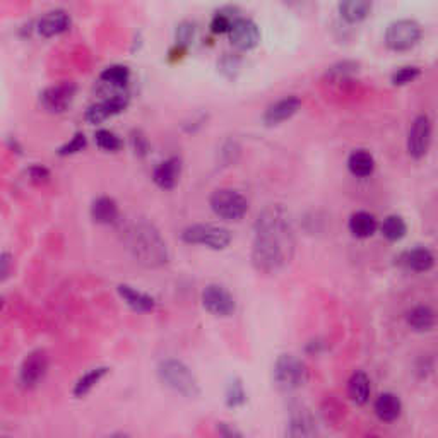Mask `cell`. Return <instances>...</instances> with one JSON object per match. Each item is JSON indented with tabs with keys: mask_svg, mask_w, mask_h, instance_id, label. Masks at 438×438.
Masks as SVG:
<instances>
[{
	"mask_svg": "<svg viewBox=\"0 0 438 438\" xmlns=\"http://www.w3.org/2000/svg\"><path fill=\"white\" fill-rule=\"evenodd\" d=\"M195 24L192 21H182L179 26H176V33H175V40H176V47L180 48H187L194 43L195 40Z\"/></svg>",
	"mask_w": 438,
	"mask_h": 438,
	"instance_id": "cell-34",
	"label": "cell"
},
{
	"mask_svg": "<svg viewBox=\"0 0 438 438\" xmlns=\"http://www.w3.org/2000/svg\"><path fill=\"white\" fill-rule=\"evenodd\" d=\"M182 175V160L176 156L161 161L153 172V182L163 190H172L179 183Z\"/></svg>",
	"mask_w": 438,
	"mask_h": 438,
	"instance_id": "cell-18",
	"label": "cell"
},
{
	"mask_svg": "<svg viewBox=\"0 0 438 438\" xmlns=\"http://www.w3.org/2000/svg\"><path fill=\"white\" fill-rule=\"evenodd\" d=\"M180 238L188 245H202L213 250H225L232 243L233 235L225 226L190 225L183 229Z\"/></svg>",
	"mask_w": 438,
	"mask_h": 438,
	"instance_id": "cell-5",
	"label": "cell"
},
{
	"mask_svg": "<svg viewBox=\"0 0 438 438\" xmlns=\"http://www.w3.org/2000/svg\"><path fill=\"white\" fill-rule=\"evenodd\" d=\"M130 144H132V149H134V153L137 154V156H146V154L149 153V149H151L149 141H147V137L144 134H142L141 130H132L130 132Z\"/></svg>",
	"mask_w": 438,
	"mask_h": 438,
	"instance_id": "cell-39",
	"label": "cell"
},
{
	"mask_svg": "<svg viewBox=\"0 0 438 438\" xmlns=\"http://www.w3.org/2000/svg\"><path fill=\"white\" fill-rule=\"evenodd\" d=\"M218 432L221 438H243V435H241V432L236 428V426H233L232 423H226V421L218 423Z\"/></svg>",
	"mask_w": 438,
	"mask_h": 438,
	"instance_id": "cell-41",
	"label": "cell"
},
{
	"mask_svg": "<svg viewBox=\"0 0 438 438\" xmlns=\"http://www.w3.org/2000/svg\"><path fill=\"white\" fill-rule=\"evenodd\" d=\"M94 142L100 149L107 151V153H116V151L122 149L123 141L115 134L113 130H108V128H100L94 134Z\"/></svg>",
	"mask_w": 438,
	"mask_h": 438,
	"instance_id": "cell-32",
	"label": "cell"
},
{
	"mask_svg": "<svg viewBox=\"0 0 438 438\" xmlns=\"http://www.w3.org/2000/svg\"><path fill=\"white\" fill-rule=\"evenodd\" d=\"M2 307H3V298L0 296V310H2Z\"/></svg>",
	"mask_w": 438,
	"mask_h": 438,
	"instance_id": "cell-44",
	"label": "cell"
},
{
	"mask_svg": "<svg viewBox=\"0 0 438 438\" xmlns=\"http://www.w3.org/2000/svg\"><path fill=\"white\" fill-rule=\"evenodd\" d=\"M70 16L67 14V10L63 9H54L48 10L45 16L40 17L38 21L36 29L43 38H54L62 35V33L69 31L70 29Z\"/></svg>",
	"mask_w": 438,
	"mask_h": 438,
	"instance_id": "cell-17",
	"label": "cell"
},
{
	"mask_svg": "<svg viewBox=\"0 0 438 438\" xmlns=\"http://www.w3.org/2000/svg\"><path fill=\"white\" fill-rule=\"evenodd\" d=\"M315 433V421L310 411L301 404L289 407L288 437L289 438H312Z\"/></svg>",
	"mask_w": 438,
	"mask_h": 438,
	"instance_id": "cell-15",
	"label": "cell"
},
{
	"mask_svg": "<svg viewBox=\"0 0 438 438\" xmlns=\"http://www.w3.org/2000/svg\"><path fill=\"white\" fill-rule=\"evenodd\" d=\"M108 372H110L108 366H96V368L88 370V372H86L84 375L79 377L77 382H75L74 391H73L74 398H77V399L86 398V395H88L89 392H91L93 388L108 375Z\"/></svg>",
	"mask_w": 438,
	"mask_h": 438,
	"instance_id": "cell-27",
	"label": "cell"
},
{
	"mask_svg": "<svg viewBox=\"0 0 438 438\" xmlns=\"http://www.w3.org/2000/svg\"><path fill=\"white\" fill-rule=\"evenodd\" d=\"M13 255L9 252H0V282L9 278L10 271H13Z\"/></svg>",
	"mask_w": 438,
	"mask_h": 438,
	"instance_id": "cell-42",
	"label": "cell"
},
{
	"mask_svg": "<svg viewBox=\"0 0 438 438\" xmlns=\"http://www.w3.org/2000/svg\"><path fill=\"white\" fill-rule=\"evenodd\" d=\"M240 67L241 59L236 54H225L218 60V70L228 79H235L240 73Z\"/></svg>",
	"mask_w": 438,
	"mask_h": 438,
	"instance_id": "cell-33",
	"label": "cell"
},
{
	"mask_svg": "<svg viewBox=\"0 0 438 438\" xmlns=\"http://www.w3.org/2000/svg\"><path fill=\"white\" fill-rule=\"evenodd\" d=\"M301 108V100L296 96V94H289V96L281 98V100L274 101L273 105L266 108L264 112V123L267 127H274L279 126V123L286 122L292 116H294L298 113V110Z\"/></svg>",
	"mask_w": 438,
	"mask_h": 438,
	"instance_id": "cell-14",
	"label": "cell"
},
{
	"mask_svg": "<svg viewBox=\"0 0 438 438\" xmlns=\"http://www.w3.org/2000/svg\"><path fill=\"white\" fill-rule=\"evenodd\" d=\"M294 252L296 232L292 214L282 204H269L254 222L252 266L260 274H279L292 264Z\"/></svg>",
	"mask_w": 438,
	"mask_h": 438,
	"instance_id": "cell-1",
	"label": "cell"
},
{
	"mask_svg": "<svg viewBox=\"0 0 438 438\" xmlns=\"http://www.w3.org/2000/svg\"><path fill=\"white\" fill-rule=\"evenodd\" d=\"M48 373V354L43 349H35L22 360L19 368V382L24 388H35Z\"/></svg>",
	"mask_w": 438,
	"mask_h": 438,
	"instance_id": "cell-10",
	"label": "cell"
},
{
	"mask_svg": "<svg viewBox=\"0 0 438 438\" xmlns=\"http://www.w3.org/2000/svg\"><path fill=\"white\" fill-rule=\"evenodd\" d=\"M248 395L245 391V385L240 379H233L232 382L226 385L225 391V402L226 406L235 409V407H241L243 404H247Z\"/></svg>",
	"mask_w": 438,
	"mask_h": 438,
	"instance_id": "cell-31",
	"label": "cell"
},
{
	"mask_svg": "<svg viewBox=\"0 0 438 438\" xmlns=\"http://www.w3.org/2000/svg\"><path fill=\"white\" fill-rule=\"evenodd\" d=\"M126 245L135 262L149 269H156L168 262V245L153 222H132L126 229Z\"/></svg>",
	"mask_w": 438,
	"mask_h": 438,
	"instance_id": "cell-2",
	"label": "cell"
},
{
	"mask_svg": "<svg viewBox=\"0 0 438 438\" xmlns=\"http://www.w3.org/2000/svg\"><path fill=\"white\" fill-rule=\"evenodd\" d=\"M380 233H382L388 241H399L406 236L407 225L402 216H399V214H391V216L385 218L382 225H380Z\"/></svg>",
	"mask_w": 438,
	"mask_h": 438,
	"instance_id": "cell-29",
	"label": "cell"
},
{
	"mask_svg": "<svg viewBox=\"0 0 438 438\" xmlns=\"http://www.w3.org/2000/svg\"><path fill=\"white\" fill-rule=\"evenodd\" d=\"M358 73H360V62H356V60H339V62L327 67L324 77L332 84H339V82L353 79Z\"/></svg>",
	"mask_w": 438,
	"mask_h": 438,
	"instance_id": "cell-28",
	"label": "cell"
},
{
	"mask_svg": "<svg viewBox=\"0 0 438 438\" xmlns=\"http://www.w3.org/2000/svg\"><path fill=\"white\" fill-rule=\"evenodd\" d=\"M86 146H88V139H86V135L82 132H77L70 141H67L66 144L59 147V156H73V154L82 153L86 149Z\"/></svg>",
	"mask_w": 438,
	"mask_h": 438,
	"instance_id": "cell-36",
	"label": "cell"
},
{
	"mask_svg": "<svg viewBox=\"0 0 438 438\" xmlns=\"http://www.w3.org/2000/svg\"><path fill=\"white\" fill-rule=\"evenodd\" d=\"M373 411H375L377 418L384 423H392L399 420L402 413V402L399 395L392 394V392H384L377 398L375 404H373Z\"/></svg>",
	"mask_w": 438,
	"mask_h": 438,
	"instance_id": "cell-20",
	"label": "cell"
},
{
	"mask_svg": "<svg viewBox=\"0 0 438 438\" xmlns=\"http://www.w3.org/2000/svg\"><path fill=\"white\" fill-rule=\"evenodd\" d=\"M202 307L214 317H232L236 310V301L225 286L207 285L202 292Z\"/></svg>",
	"mask_w": 438,
	"mask_h": 438,
	"instance_id": "cell-11",
	"label": "cell"
},
{
	"mask_svg": "<svg viewBox=\"0 0 438 438\" xmlns=\"http://www.w3.org/2000/svg\"><path fill=\"white\" fill-rule=\"evenodd\" d=\"M395 260H398L399 266L407 271H413V273H428L435 266V255L432 254V250L425 247L404 250Z\"/></svg>",
	"mask_w": 438,
	"mask_h": 438,
	"instance_id": "cell-16",
	"label": "cell"
},
{
	"mask_svg": "<svg viewBox=\"0 0 438 438\" xmlns=\"http://www.w3.org/2000/svg\"><path fill=\"white\" fill-rule=\"evenodd\" d=\"M209 206L218 218L240 221L248 213V201L235 188H218L209 199Z\"/></svg>",
	"mask_w": 438,
	"mask_h": 438,
	"instance_id": "cell-6",
	"label": "cell"
},
{
	"mask_svg": "<svg viewBox=\"0 0 438 438\" xmlns=\"http://www.w3.org/2000/svg\"><path fill=\"white\" fill-rule=\"evenodd\" d=\"M128 107V96L126 94H115V96H110L107 100L98 101L86 110L84 119L86 122L96 126V123L105 122V120L112 119V116L119 115V113L126 112Z\"/></svg>",
	"mask_w": 438,
	"mask_h": 438,
	"instance_id": "cell-13",
	"label": "cell"
},
{
	"mask_svg": "<svg viewBox=\"0 0 438 438\" xmlns=\"http://www.w3.org/2000/svg\"><path fill=\"white\" fill-rule=\"evenodd\" d=\"M347 394H349L351 401L358 406H365L370 401V394H372V380L366 375L363 370H356L353 375L347 380Z\"/></svg>",
	"mask_w": 438,
	"mask_h": 438,
	"instance_id": "cell-23",
	"label": "cell"
},
{
	"mask_svg": "<svg viewBox=\"0 0 438 438\" xmlns=\"http://www.w3.org/2000/svg\"><path fill=\"white\" fill-rule=\"evenodd\" d=\"M366 438H380V437H377V435H370V437H366Z\"/></svg>",
	"mask_w": 438,
	"mask_h": 438,
	"instance_id": "cell-45",
	"label": "cell"
},
{
	"mask_svg": "<svg viewBox=\"0 0 438 438\" xmlns=\"http://www.w3.org/2000/svg\"><path fill=\"white\" fill-rule=\"evenodd\" d=\"M423 29L414 19H398L385 29V45L394 52H406L420 43Z\"/></svg>",
	"mask_w": 438,
	"mask_h": 438,
	"instance_id": "cell-7",
	"label": "cell"
},
{
	"mask_svg": "<svg viewBox=\"0 0 438 438\" xmlns=\"http://www.w3.org/2000/svg\"><path fill=\"white\" fill-rule=\"evenodd\" d=\"M238 156H240V144L236 141H226L219 149V160L226 166L236 163Z\"/></svg>",
	"mask_w": 438,
	"mask_h": 438,
	"instance_id": "cell-38",
	"label": "cell"
},
{
	"mask_svg": "<svg viewBox=\"0 0 438 438\" xmlns=\"http://www.w3.org/2000/svg\"><path fill=\"white\" fill-rule=\"evenodd\" d=\"M28 175L35 183H45L50 180V172L41 165H33L31 168L28 169Z\"/></svg>",
	"mask_w": 438,
	"mask_h": 438,
	"instance_id": "cell-40",
	"label": "cell"
},
{
	"mask_svg": "<svg viewBox=\"0 0 438 438\" xmlns=\"http://www.w3.org/2000/svg\"><path fill=\"white\" fill-rule=\"evenodd\" d=\"M108 438H130V437L123 432H116V433H113V435H110Z\"/></svg>",
	"mask_w": 438,
	"mask_h": 438,
	"instance_id": "cell-43",
	"label": "cell"
},
{
	"mask_svg": "<svg viewBox=\"0 0 438 438\" xmlns=\"http://www.w3.org/2000/svg\"><path fill=\"white\" fill-rule=\"evenodd\" d=\"M116 292H119V296L126 301V305L130 310L137 313H149L156 308V300L151 294L135 289L134 286L119 285Z\"/></svg>",
	"mask_w": 438,
	"mask_h": 438,
	"instance_id": "cell-19",
	"label": "cell"
},
{
	"mask_svg": "<svg viewBox=\"0 0 438 438\" xmlns=\"http://www.w3.org/2000/svg\"><path fill=\"white\" fill-rule=\"evenodd\" d=\"M420 75H421L420 67L406 66V67H401V69H398L394 74H392L391 82L394 86H406V84H409V82L416 81Z\"/></svg>",
	"mask_w": 438,
	"mask_h": 438,
	"instance_id": "cell-35",
	"label": "cell"
},
{
	"mask_svg": "<svg viewBox=\"0 0 438 438\" xmlns=\"http://www.w3.org/2000/svg\"><path fill=\"white\" fill-rule=\"evenodd\" d=\"M158 377L166 387L183 398L195 399L201 395V385H199L197 377L182 360L166 358L158 365Z\"/></svg>",
	"mask_w": 438,
	"mask_h": 438,
	"instance_id": "cell-3",
	"label": "cell"
},
{
	"mask_svg": "<svg viewBox=\"0 0 438 438\" xmlns=\"http://www.w3.org/2000/svg\"><path fill=\"white\" fill-rule=\"evenodd\" d=\"M347 228H349L351 235L365 240V238L375 235V232L379 229V221L368 211H356L349 216Z\"/></svg>",
	"mask_w": 438,
	"mask_h": 438,
	"instance_id": "cell-21",
	"label": "cell"
},
{
	"mask_svg": "<svg viewBox=\"0 0 438 438\" xmlns=\"http://www.w3.org/2000/svg\"><path fill=\"white\" fill-rule=\"evenodd\" d=\"M372 13V2L368 0H345L339 3V16L349 24L365 21Z\"/></svg>",
	"mask_w": 438,
	"mask_h": 438,
	"instance_id": "cell-26",
	"label": "cell"
},
{
	"mask_svg": "<svg viewBox=\"0 0 438 438\" xmlns=\"http://www.w3.org/2000/svg\"><path fill=\"white\" fill-rule=\"evenodd\" d=\"M100 79L105 84L123 88V86H127L128 81H130V69H128L127 66L115 63V66H110L107 69H103V73L100 74Z\"/></svg>",
	"mask_w": 438,
	"mask_h": 438,
	"instance_id": "cell-30",
	"label": "cell"
},
{
	"mask_svg": "<svg viewBox=\"0 0 438 438\" xmlns=\"http://www.w3.org/2000/svg\"><path fill=\"white\" fill-rule=\"evenodd\" d=\"M406 324L413 328L414 332H430L433 331L437 324L435 310L428 305H418L406 313Z\"/></svg>",
	"mask_w": 438,
	"mask_h": 438,
	"instance_id": "cell-24",
	"label": "cell"
},
{
	"mask_svg": "<svg viewBox=\"0 0 438 438\" xmlns=\"http://www.w3.org/2000/svg\"><path fill=\"white\" fill-rule=\"evenodd\" d=\"M432 135H433V127L432 120L428 115L421 113V115L414 116V120L411 122L409 130H407V139H406V147L407 154L414 160H421L428 154L430 146H432Z\"/></svg>",
	"mask_w": 438,
	"mask_h": 438,
	"instance_id": "cell-8",
	"label": "cell"
},
{
	"mask_svg": "<svg viewBox=\"0 0 438 438\" xmlns=\"http://www.w3.org/2000/svg\"><path fill=\"white\" fill-rule=\"evenodd\" d=\"M75 94H77V84L75 82H56V84L48 86V88H45L40 93V103L48 113H63L73 105Z\"/></svg>",
	"mask_w": 438,
	"mask_h": 438,
	"instance_id": "cell-9",
	"label": "cell"
},
{
	"mask_svg": "<svg viewBox=\"0 0 438 438\" xmlns=\"http://www.w3.org/2000/svg\"><path fill=\"white\" fill-rule=\"evenodd\" d=\"M233 21H235V19H232V16H228L225 10H219V13L214 14L213 19H211L209 24L211 33H213V35H225V33L229 31Z\"/></svg>",
	"mask_w": 438,
	"mask_h": 438,
	"instance_id": "cell-37",
	"label": "cell"
},
{
	"mask_svg": "<svg viewBox=\"0 0 438 438\" xmlns=\"http://www.w3.org/2000/svg\"><path fill=\"white\" fill-rule=\"evenodd\" d=\"M229 43L240 52L254 50L260 43V29L255 21L248 17H236L232 22V28L228 31Z\"/></svg>",
	"mask_w": 438,
	"mask_h": 438,
	"instance_id": "cell-12",
	"label": "cell"
},
{
	"mask_svg": "<svg viewBox=\"0 0 438 438\" xmlns=\"http://www.w3.org/2000/svg\"><path fill=\"white\" fill-rule=\"evenodd\" d=\"M120 209L115 199L108 197V195H101V197L94 199L91 204V218L98 225H113L119 221Z\"/></svg>",
	"mask_w": 438,
	"mask_h": 438,
	"instance_id": "cell-22",
	"label": "cell"
},
{
	"mask_svg": "<svg viewBox=\"0 0 438 438\" xmlns=\"http://www.w3.org/2000/svg\"><path fill=\"white\" fill-rule=\"evenodd\" d=\"M347 169L353 176L366 179L375 172V158L366 149H354L347 158Z\"/></svg>",
	"mask_w": 438,
	"mask_h": 438,
	"instance_id": "cell-25",
	"label": "cell"
},
{
	"mask_svg": "<svg viewBox=\"0 0 438 438\" xmlns=\"http://www.w3.org/2000/svg\"><path fill=\"white\" fill-rule=\"evenodd\" d=\"M308 380V368L296 354H279L273 366V382L281 392H293L303 387Z\"/></svg>",
	"mask_w": 438,
	"mask_h": 438,
	"instance_id": "cell-4",
	"label": "cell"
}]
</instances>
